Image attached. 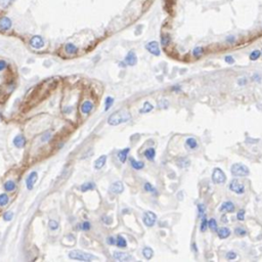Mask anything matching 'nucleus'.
I'll use <instances>...</instances> for the list:
<instances>
[{
    "label": "nucleus",
    "instance_id": "412c9836",
    "mask_svg": "<svg viewBox=\"0 0 262 262\" xmlns=\"http://www.w3.org/2000/svg\"><path fill=\"white\" fill-rule=\"evenodd\" d=\"M95 189V183L92 181H88V182H85V183H83L82 185L80 186V191L85 192H88V191H92V189Z\"/></svg>",
    "mask_w": 262,
    "mask_h": 262
},
{
    "label": "nucleus",
    "instance_id": "aec40b11",
    "mask_svg": "<svg viewBox=\"0 0 262 262\" xmlns=\"http://www.w3.org/2000/svg\"><path fill=\"white\" fill-rule=\"evenodd\" d=\"M217 233H218V236L220 239H226L230 236V229L227 228V227H221L217 230Z\"/></svg>",
    "mask_w": 262,
    "mask_h": 262
},
{
    "label": "nucleus",
    "instance_id": "f03ea898",
    "mask_svg": "<svg viewBox=\"0 0 262 262\" xmlns=\"http://www.w3.org/2000/svg\"><path fill=\"white\" fill-rule=\"evenodd\" d=\"M69 258L72 259V260L89 262L92 260H95L96 257L90 253H87V252L81 251V250H72L70 253H69Z\"/></svg>",
    "mask_w": 262,
    "mask_h": 262
},
{
    "label": "nucleus",
    "instance_id": "7ed1b4c3",
    "mask_svg": "<svg viewBox=\"0 0 262 262\" xmlns=\"http://www.w3.org/2000/svg\"><path fill=\"white\" fill-rule=\"evenodd\" d=\"M230 172L236 177H245V176H248L250 174L249 168L246 165H243V164L240 163L233 164L230 168Z\"/></svg>",
    "mask_w": 262,
    "mask_h": 262
},
{
    "label": "nucleus",
    "instance_id": "09e8293b",
    "mask_svg": "<svg viewBox=\"0 0 262 262\" xmlns=\"http://www.w3.org/2000/svg\"><path fill=\"white\" fill-rule=\"evenodd\" d=\"M169 40H170V38H169V37H168V35H167V36H162V41H161L162 45H163V46H166L167 44L169 43Z\"/></svg>",
    "mask_w": 262,
    "mask_h": 262
},
{
    "label": "nucleus",
    "instance_id": "393cba45",
    "mask_svg": "<svg viewBox=\"0 0 262 262\" xmlns=\"http://www.w3.org/2000/svg\"><path fill=\"white\" fill-rule=\"evenodd\" d=\"M155 156H156V150H155V149H153V148H150V149L145 150V157L147 158L149 161H154Z\"/></svg>",
    "mask_w": 262,
    "mask_h": 262
},
{
    "label": "nucleus",
    "instance_id": "864d4df0",
    "mask_svg": "<svg viewBox=\"0 0 262 262\" xmlns=\"http://www.w3.org/2000/svg\"><path fill=\"white\" fill-rule=\"evenodd\" d=\"M228 40H229V41H228V42H230V43H233V41H235V37H233V36H231V37H229V38H228Z\"/></svg>",
    "mask_w": 262,
    "mask_h": 262
},
{
    "label": "nucleus",
    "instance_id": "6e6d98bb",
    "mask_svg": "<svg viewBox=\"0 0 262 262\" xmlns=\"http://www.w3.org/2000/svg\"><path fill=\"white\" fill-rule=\"evenodd\" d=\"M261 54H262V52H261Z\"/></svg>",
    "mask_w": 262,
    "mask_h": 262
},
{
    "label": "nucleus",
    "instance_id": "f3484780",
    "mask_svg": "<svg viewBox=\"0 0 262 262\" xmlns=\"http://www.w3.org/2000/svg\"><path fill=\"white\" fill-rule=\"evenodd\" d=\"M65 51L69 55H75L78 52V47L73 43H67L65 45Z\"/></svg>",
    "mask_w": 262,
    "mask_h": 262
},
{
    "label": "nucleus",
    "instance_id": "72a5a7b5",
    "mask_svg": "<svg viewBox=\"0 0 262 262\" xmlns=\"http://www.w3.org/2000/svg\"><path fill=\"white\" fill-rule=\"evenodd\" d=\"M113 103H114V98H113V97L112 96H108V97H106V101H105V106H106L105 111H109V110H110V108L113 106Z\"/></svg>",
    "mask_w": 262,
    "mask_h": 262
},
{
    "label": "nucleus",
    "instance_id": "5fc2aeb1",
    "mask_svg": "<svg viewBox=\"0 0 262 262\" xmlns=\"http://www.w3.org/2000/svg\"><path fill=\"white\" fill-rule=\"evenodd\" d=\"M0 121H1V117H0Z\"/></svg>",
    "mask_w": 262,
    "mask_h": 262
},
{
    "label": "nucleus",
    "instance_id": "bb28decb",
    "mask_svg": "<svg viewBox=\"0 0 262 262\" xmlns=\"http://www.w3.org/2000/svg\"><path fill=\"white\" fill-rule=\"evenodd\" d=\"M153 109H154V106H153L150 103H149V101H145V103H143V106L139 110V113L140 114L150 113V111H153Z\"/></svg>",
    "mask_w": 262,
    "mask_h": 262
},
{
    "label": "nucleus",
    "instance_id": "c03bdc74",
    "mask_svg": "<svg viewBox=\"0 0 262 262\" xmlns=\"http://www.w3.org/2000/svg\"><path fill=\"white\" fill-rule=\"evenodd\" d=\"M198 209H199V215H200V217L205 215V206H204L203 204H199Z\"/></svg>",
    "mask_w": 262,
    "mask_h": 262
},
{
    "label": "nucleus",
    "instance_id": "a19ab883",
    "mask_svg": "<svg viewBox=\"0 0 262 262\" xmlns=\"http://www.w3.org/2000/svg\"><path fill=\"white\" fill-rule=\"evenodd\" d=\"M235 233H236V236H245L246 233H247V231H246V229L243 228V227H236V230H235Z\"/></svg>",
    "mask_w": 262,
    "mask_h": 262
},
{
    "label": "nucleus",
    "instance_id": "a18cd8bd",
    "mask_svg": "<svg viewBox=\"0 0 262 262\" xmlns=\"http://www.w3.org/2000/svg\"><path fill=\"white\" fill-rule=\"evenodd\" d=\"M7 67H8L7 62H6L5 61H3V59H0V72L4 71Z\"/></svg>",
    "mask_w": 262,
    "mask_h": 262
},
{
    "label": "nucleus",
    "instance_id": "f8f14e48",
    "mask_svg": "<svg viewBox=\"0 0 262 262\" xmlns=\"http://www.w3.org/2000/svg\"><path fill=\"white\" fill-rule=\"evenodd\" d=\"M30 45L33 48H35V49H40V48H42L44 46L43 38H41L40 36H34L30 40Z\"/></svg>",
    "mask_w": 262,
    "mask_h": 262
},
{
    "label": "nucleus",
    "instance_id": "2eb2a0df",
    "mask_svg": "<svg viewBox=\"0 0 262 262\" xmlns=\"http://www.w3.org/2000/svg\"><path fill=\"white\" fill-rule=\"evenodd\" d=\"M136 62H137V57H136V54L133 51H129L127 53L126 57H125V64L128 65V66H135Z\"/></svg>",
    "mask_w": 262,
    "mask_h": 262
},
{
    "label": "nucleus",
    "instance_id": "58836bf2",
    "mask_svg": "<svg viewBox=\"0 0 262 262\" xmlns=\"http://www.w3.org/2000/svg\"><path fill=\"white\" fill-rule=\"evenodd\" d=\"M203 51H204L203 47H200V46H198V47H196L194 50H192V54H194V57H201V55L203 54Z\"/></svg>",
    "mask_w": 262,
    "mask_h": 262
},
{
    "label": "nucleus",
    "instance_id": "37998d69",
    "mask_svg": "<svg viewBox=\"0 0 262 262\" xmlns=\"http://www.w3.org/2000/svg\"><path fill=\"white\" fill-rule=\"evenodd\" d=\"M236 258V253H235V252L230 251V252H228V253L226 254V259H227V260H235Z\"/></svg>",
    "mask_w": 262,
    "mask_h": 262
},
{
    "label": "nucleus",
    "instance_id": "f257e3e1",
    "mask_svg": "<svg viewBox=\"0 0 262 262\" xmlns=\"http://www.w3.org/2000/svg\"><path fill=\"white\" fill-rule=\"evenodd\" d=\"M130 118L131 116L128 112H126V111L124 110H120L112 114V115L109 117L108 123L110 125H112V126H117V125L119 124H122V123L129 121Z\"/></svg>",
    "mask_w": 262,
    "mask_h": 262
},
{
    "label": "nucleus",
    "instance_id": "9d476101",
    "mask_svg": "<svg viewBox=\"0 0 262 262\" xmlns=\"http://www.w3.org/2000/svg\"><path fill=\"white\" fill-rule=\"evenodd\" d=\"M113 257H114V259H115V260L122 261V262L133 260V257H132L131 255H129L127 253H123V252H118V251L114 252Z\"/></svg>",
    "mask_w": 262,
    "mask_h": 262
},
{
    "label": "nucleus",
    "instance_id": "c85d7f7f",
    "mask_svg": "<svg viewBox=\"0 0 262 262\" xmlns=\"http://www.w3.org/2000/svg\"><path fill=\"white\" fill-rule=\"evenodd\" d=\"M51 137H52V132L51 131H45L44 133L41 134L40 141H41V142H43V143L48 142V141L51 139Z\"/></svg>",
    "mask_w": 262,
    "mask_h": 262
},
{
    "label": "nucleus",
    "instance_id": "423d86ee",
    "mask_svg": "<svg viewBox=\"0 0 262 262\" xmlns=\"http://www.w3.org/2000/svg\"><path fill=\"white\" fill-rule=\"evenodd\" d=\"M229 189L238 194H242L245 192V185L243 184L242 182L239 181L238 179H233V181L229 183Z\"/></svg>",
    "mask_w": 262,
    "mask_h": 262
},
{
    "label": "nucleus",
    "instance_id": "e433bc0d",
    "mask_svg": "<svg viewBox=\"0 0 262 262\" xmlns=\"http://www.w3.org/2000/svg\"><path fill=\"white\" fill-rule=\"evenodd\" d=\"M15 0H0V6L2 8H7L8 6H10L13 3Z\"/></svg>",
    "mask_w": 262,
    "mask_h": 262
},
{
    "label": "nucleus",
    "instance_id": "cd10ccee",
    "mask_svg": "<svg viewBox=\"0 0 262 262\" xmlns=\"http://www.w3.org/2000/svg\"><path fill=\"white\" fill-rule=\"evenodd\" d=\"M142 255L145 257V259L150 260V259L154 256V250H153L152 248H150V247L143 248V249H142Z\"/></svg>",
    "mask_w": 262,
    "mask_h": 262
},
{
    "label": "nucleus",
    "instance_id": "6ab92c4d",
    "mask_svg": "<svg viewBox=\"0 0 262 262\" xmlns=\"http://www.w3.org/2000/svg\"><path fill=\"white\" fill-rule=\"evenodd\" d=\"M3 189H4V191H5V192H13L15 189H17V184H15V182L13 181V180H7V181L4 182Z\"/></svg>",
    "mask_w": 262,
    "mask_h": 262
},
{
    "label": "nucleus",
    "instance_id": "3c124183",
    "mask_svg": "<svg viewBox=\"0 0 262 262\" xmlns=\"http://www.w3.org/2000/svg\"><path fill=\"white\" fill-rule=\"evenodd\" d=\"M103 223L106 224H110L111 223V218H109V217H103Z\"/></svg>",
    "mask_w": 262,
    "mask_h": 262
},
{
    "label": "nucleus",
    "instance_id": "4c0bfd02",
    "mask_svg": "<svg viewBox=\"0 0 262 262\" xmlns=\"http://www.w3.org/2000/svg\"><path fill=\"white\" fill-rule=\"evenodd\" d=\"M208 227V220L206 218L205 215L202 216V222H201V230L202 231H205Z\"/></svg>",
    "mask_w": 262,
    "mask_h": 262
},
{
    "label": "nucleus",
    "instance_id": "c9c22d12",
    "mask_svg": "<svg viewBox=\"0 0 262 262\" xmlns=\"http://www.w3.org/2000/svg\"><path fill=\"white\" fill-rule=\"evenodd\" d=\"M2 218H3L4 221H11L13 218V212L12 211H6L2 216Z\"/></svg>",
    "mask_w": 262,
    "mask_h": 262
},
{
    "label": "nucleus",
    "instance_id": "4be33fe9",
    "mask_svg": "<svg viewBox=\"0 0 262 262\" xmlns=\"http://www.w3.org/2000/svg\"><path fill=\"white\" fill-rule=\"evenodd\" d=\"M129 152H130V149H129V148H126V149L121 150L119 153H118V158H119L121 163H125V162H126L127 155L129 154Z\"/></svg>",
    "mask_w": 262,
    "mask_h": 262
},
{
    "label": "nucleus",
    "instance_id": "39448f33",
    "mask_svg": "<svg viewBox=\"0 0 262 262\" xmlns=\"http://www.w3.org/2000/svg\"><path fill=\"white\" fill-rule=\"evenodd\" d=\"M142 220H143V223H145V225L149 226V227H152L155 225V223H156V221H157V215L155 214L154 212L148 211V212H145V215H143Z\"/></svg>",
    "mask_w": 262,
    "mask_h": 262
},
{
    "label": "nucleus",
    "instance_id": "7c9ffc66",
    "mask_svg": "<svg viewBox=\"0 0 262 262\" xmlns=\"http://www.w3.org/2000/svg\"><path fill=\"white\" fill-rule=\"evenodd\" d=\"M9 197L7 194H0V207H4L8 204Z\"/></svg>",
    "mask_w": 262,
    "mask_h": 262
},
{
    "label": "nucleus",
    "instance_id": "20e7f679",
    "mask_svg": "<svg viewBox=\"0 0 262 262\" xmlns=\"http://www.w3.org/2000/svg\"><path fill=\"white\" fill-rule=\"evenodd\" d=\"M212 180L216 184L224 183L226 180V175L224 174V172L220 168H215L212 173Z\"/></svg>",
    "mask_w": 262,
    "mask_h": 262
},
{
    "label": "nucleus",
    "instance_id": "c756f323",
    "mask_svg": "<svg viewBox=\"0 0 262 262\" xmlns=\"http://www.w3.org/2000/svg\"><path fill=\"white\" fill-rule=\"evenodd\" d=\"M116 245L119 248H126L127 247V242L122 236H118L116 239Z\"/></svg>",
    "mask_w": 262,
    "mask_h": 262
},
{
    "label": "nucleus",
    "instance_id": "ea45409f",
    "mask_svg": "<svg viewBox=\"0 0 262 262\" xmlns=\"http://www.w3.org/2000/svg\"><path fill=\"white\" fill-rule=\"evenodd\" d=\"M80 228L82 229V230H84V231H87V230H89V229L91 228V224H90L89 221H84V222H82V223L80 224Z\"/></svg>",
    "mask_w": 262,
    "mask_h": 262
},
{
    "label": "nucleus",
    "instance_id": "2f4dec72",
    "mask_svg": "<svg viewBox=\"0 0 262 262\" xmlns=\"http://www.w3.org/2000/svg\"><path fill=\"white\" fill-rule=\"evenodd\" d=\"M260 55H261V51L259 49L253 50V51L251 52V54H250V59H251V61H257V59L260 57Z\"/></svg>",
    "mask_w": 262,
    "mask_h": 262
},
{
    "label": "nucleus",
    "instance_id": "0eeeda50",
    "mask_svg": "<svg viewBox=\"0 0 262 262\" xmlns=\"http://www.w3.org/2000/svg\"><path fill=\"white\" fill-rule=\"evenodd\" d=\"M38 180V173L36 171H32L26 178V186L29 191H32L34 189V185Z\"/></svg>",
    "mask_w": 262,
    "mask_h": 262
},
{
    "label": "nucleus",
    "instance_id": "79ce46f5",
    "mask_svg": "<svg viewBox=\"0 0 262 262\" xmlns=\"http://www.w3.org/2000/svg\"><path fill=\"white\" fill-rule=\"evenodd\" d=\"M245 210L242 209L240 210L238 212V214H236V218H238V220H240V221H243V220L245 219Z\"/></svg>",
    "mask_w": 262,
    "mask_h": 262
},
{
    "label": "nucleus",
    "instance_id": "8fccbe9b",
    "mask_svg": "<svg viewBox=\"0 0 262 262\" xmlns=\"http://www.w3.org/2000/svg\"><path fill=\"white\" fill-rule=\"evenodd\" d=\"M106 243H108L109 245H111V246L116 245V239L114 238V236H109V238L106 239Z\"/></svg>",
    "mask_w": 262,
    "mask_h": 262
},
{
    "label": "nucleus",
    "instance_id": "6e6552de",
    "mask_svg": "<svg viewBox=\"0 0 262 262\" xmlns=\"http://www.w3.org/2000/svg\"><path fill=\"white\" fill-rule=\"evenodd\" d=\"M93 108H94V106H93V103H92V101H85L81 103L80 112H81V114H83V115H88V114H90L92 112Z\"/></svg>",
    "mask_w": 262,
    "mask_h": 262
},
{
    "label": "nucleus",
    "instance_id": "a211bd4d",
    "mask_svg": "<svg viewBox=\"0 0 262 262\" xmlns=\"http://www.w3.org/2000/svg\"><path fill=\"white\" fill-rule=\"evenodd\" d=\"M236 209L235 205H233V203H231V202H225V203H223L221 205V207H220V211H225V212H233Z\"/></svg>",
    "mask_w": 262,
    "mask_h": 262
},
{
    "label": "nucleus",
    "instance_id": "9b49d317",
    "mask_svg": "<svg viewBox=\"0 0 262 262\" xmlns=\"http://www.w3.org/2000/svg\"><path fill=\"white\" fill-rule=\"evenodd\" d=\"M12 143L15 148H18V149H23V148L26 147V143H27L26 137H25L23 134H18V135L13 138Z\"/></svg>",
    "mask_w": 262,
    "mask_h": 262
},
{
    "label": "nucleus",
    "instance_id": "a878e982",
    "mask_svg": "<svg viewBox=\"0 0 262 262\" xmlns=\"http://www.w3.org/2000/svg\"><path fill=\"white\" fill-rule=\"evenodd\" d=\"M130 164L135 170H141V169L145 167V163H143V162L136 161V160L132 159V158H130Z\"/></svg>",
    "mask_w": 262,
    "mask_h": 262
},
{
    "label": "nucleus",
    "instance_id": "473e14b6",
    "mask_svg": "<svg viewBox=\"0 0 262 262\" xmlns=\"http://www.w3.org/2000/svg\"><path fill=\"white\" fill-rule=\"evenodd\" d=\"M208 226L212 229L213 231H217V221L214 218H211L208 220Z\"/></svg>",
    "mask_w": 262,
    "mask_h": 262
},
{
    "label": "nucleus",
    "instance_id": "f704fd0d",
    "mask_svg": "<svg viewBox=\"0 0 262 262\" xmlns=\"http://www.w3.org/2000/svg\"><path fill=\"white\" fill-rule=\"evenodd\" d=\"M48 227H49V229H51V230H57L59 227V224L57 221H55V220H49V222H48Z\"/></svg>",
    "mask_w": 262,
    "mask_h": 262
},
{
    "label": "nucleus",
    "instance_id": "ddd939ff",
    "mask_svg": "<svg viewBox=\"0 0 262 262\" xmlns=\"http://www.w3.org/2000/svg\"><path fill=\"white\" fill-rule=\"evenodd\" d=\"M11 28V20L7 17H3L0 18V31L7 32Z\"/></svg>",
    "mask_w": 262,
    "mask_h": 262
},
{
    "label": "nucleus",
    "instance_id": "5701e85b",
    "mask_svg": "<svg viewBox=\"0 0 262 262\" xmlns=\"http://www.w3.org/2000/svg\"><path fill=\"white\" fill-rule=\"evenodd\" d=\"M176 163H177V165L180 167V168H186V167L189 166V164H191V161H189L187 158H178L177 160H176Z\"/></svg>",
    "mask_w": 262,
    "mask_h": 262
},
{
    "label": "nucleus",
    "instance_id": "de8ad7c7",
    "mask_svg": "<svg viewBox=\"0 0 262 262\" xmlns=\"http://www.w3.org/2000/svg\"><path fill=\"white\" fill-rule=\"evenodd\" d=\"M224 61L229 65H233V62H235V59H233V57H231V55H226V57H224Z\"/></svg>",
    "mask_w": 262,
    "mask_h": 262
},
{
    "label": "nucleus",
    "instance_id": "603ef678",
    "mask_svg": "<svg viewBox=\"0 0 262 262\" xmlns=\"http://www.w3.org/2000/svg\"><path fill=\"white\" fill-rule=\"evenodd\" d=\"M246 82H247V80H246V78H243V79H239V85H245Z\"/></svg>",
    "mask_w": 262,
    "mask_h": 262
},
{
    "label": "nucleus",
    "instance_id": "49530a36",
    "mask_svg": "<svg viewBox=\"0 0 262 262\" xmlns=\"http://www.w3.org/2000/svg\"><path fill=\"white\" fill-rule=\"evenodd\" d=\"M145 189L147 192H156V189H154L153 185H150V183H145Z\"/></svg>",
    "mask_w": 262,
    "mask_h": 262
},
{
    "label": "nucleus",
    "instance_id": "4468645a",
    "mask_svg": "<svg viewBox=\"0 0 262 262\" xmlns=\"http://www.w3.org/2000/svg\"><path fill=\"white\" fill-rule=\"evenodd\" d=\"M123 191H124V185H123L121 181L114 182L110 186V192L114 194H121V192H123Z\"/></svg>",
    "mask_w": 262,
    "mask_h": 262
},
{
    "label": "nucleus",
    "instance_id": "1a4fd4ad",
    "mask_svg": "<svg viewBox=\"0 0 262 262\" xmlns=\"http://www.w3.org/2000/svg\"><path fill=\"white\" fill-rule=\"evenodd\" d=\"M145 47H147L148 51H149L150 53H152V54L156 55V57H159L160 53H161V51H160V47H159V43H158L157 41H152V42L148 43Z\"/></svg>",
    "mask_w": 262,
    "mask_h": 262
},
{
    "label": "nucleus",
    "instance_id": "dca6fc26",
    "mask_svg": "<svg viewBox=\"0 0 262 262\" xmlns=\"http://www.w3.org/2000/svg\"><path fill=\"white\" fill-rule=\"evenodd\" d=\"M106 155H103V156L98 157L95 160V162H94V169L99 170V169H101L103 166L106 165Z\"/></svg>",
    "mask_w": 262,
    "mask_h": 262
},
{
    "label": "nucleus",
    "instance_id": "b1692460",
    "mask_svg": "<svg viewBox=\"0 0 262 262\" xmlns=\"http://www.w3.org/2000/svg\"><path fill=\"white\" fill-rule=\"evenodd\" d=\"M185 145H186L189 149L194 150V149H197V148H198V141L196 140V138L189 137V138H187L186 141H185Z\"/></svg>",
    "mask_w": 262,
    "mask_h": 262
}]
</instances>
